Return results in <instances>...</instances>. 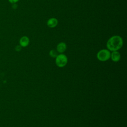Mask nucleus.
Listing matches in <instances>:
<instances>
[{
  "label": "nucleus",
  "instance_id": "1",
  "mask_svg": "<svg viewBox=\"0 0 127 127\" xmlns=\"http://www.w3.org/2000/svg\"><path fill=\"white\" fill-rule=\"evenodd\" d=\"M123 46V40L118 35H114L109 39L106 46L110 51H116L120 50Z\"/></svg>",
  "mask_w": 127,
  "mask_h": 127
},
{
  "label": "nucleus",
  "instance_id": "2",
  "mask_svg": "<svg viewBox=\"0 0 127 127\" xmlns=\"http://www.w3.org/2000/svg\"><path fill=\"white\" fill-rule=\"evenodd\" d=\"M111 52L108 49H102L97 54V59L101 62H105L110 59Z\"/></svg>",
  "mask_w": 127,
  "mask_h": 127
},
{
  "label": "nucleus",
  "instance_id": "3",
  "mask_svg": "<svg viewBox=\"0 0 127 127\" xmlns=\"http://www.w3.org/2000/svg\"><path fill=\"white\" fill-rule=\"evenodd\" d=\"M68 59L66 56L64 54H59L56 58L55 63L57 66L63 67L67 64Z\"/></svg>",
  "mask_w": 127,
  "mask_h": 127
},
{
  "label": "nucleus",
  "instance_id": "4",
  "mask_svg": "<svg viewBox=\"0 0 127 127\" xmlns=\"http://www.w3.org/2000/svg\"><path fill=\"white\" fill-rule=\"evenodd\" d=\"M29 39L26 36H23L19 40V44L21 47H26L29 44Z\"/></svg>",
  "mask_w": 127,
  "mask_h": 127
},
{
  "label": "nucleus",
  "instance_id": "5",
  "mask_svg": "<svg viewBox=\"0 0 127 127\" xmlns=\"http://www.w3.org/2000/svg\"><path fill=\"white\" fill-rule=\"evenodd\" d=\"M110 58L113 62H118L121 59V54L118 51H113L111 53Z\"/></svg>",
  "mask_w": 127,
  "mask_h": 127
},
{
  "label": "nucleus",
  "instance_id": "6",
  "mask_svg": "<svg viewBox=\"0 0 127 127\" xmlns=\"http://www.w3.org/2000/svg\"><path fill=\"white\" fill-rule=\"evenodd\" d=\"M58 24V20L56 18H51L48 20L47 22V24L48 26L52 28H55V27H56Z\"/></svg>",
  "mask_w": 127,
  "mask_h": 127
},
{
  "label": "nucleus",
  "instance_id": "7",
  "mask_svg": "<svg viewBox=\"0 0 127 127\" xmlns=\"http://www.w3.org/2000/svg\"><path fill=\"white\" fill-rule=\"evenodd\" d=\"M66 45L64 42H60L57 46V51L59 53H63L66 49Z\"/></svg>",
  "mask_w": 127,
  "mask_h": 127
},
{
  "label": "nucleus",
  "instance_id": "8",
  "mask_svg": "<svg viewBox=\"0 0 127 127\" xmlns=\"http://www.w3.org/2000/svg\"><path fill=\"white\" fill-rule=\"evenodd\" d=\"M58 52L57 51V50H51L49 52V55L51 57L53 58H56V57L58 55Z\"/></svg>",
  "mask_w": 127,
  "mask_h": 127
},
{
  "label": "nucleus",
  "instance_id": "9",
  "mask_svg": "<svg viewBox=\"0 0 127 127\" xmlns=\"http://www.w3.org/2000/svg\"><path fill=\"white\" fill-rule=\"evenodd\" d=\"M19 0H8V1L11 3H15L18 2Z\"/></svg>",
  "mask_w": 127,
  "mask_h": 127
},
{
  "label": "nucleus",
  "instance_id": "10",
  "mask_svg": "<svg viewBox=\"0 0 127 127\" xmlns=\"http://www.w3.org/2000/svg\"><path fill=\"white\" fill-rule=\"evenodd\" d=\"M21 47L19 45V46H17L15 48V50L17 51H20L21 50Z\"/></svg>",
  "mask_w": 127,
  "mask_h": 127
}]
</instances>
